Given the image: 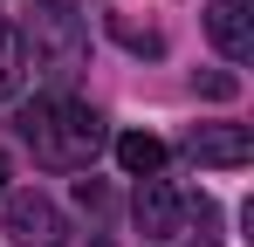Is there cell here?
I'll use <instances>...</instances> for the list:
<instances>
[{"instance_id":"cell-8","label":"cell","mask_w":254,"mask_h":247,"mask_svg":"<svg viewBox=\"0 0 254 247\" xmlns=\"http://www.w3.org/2000/svg\"><path fill=\"white\" fill-rule=\"evenodd\" d=\"M21 82H28V48H21V28L0 14V103L21 96Z\"/></svg>"},{"instance_id":"cell-1","label":"cell","mask_w":254,"mask_h":247,"mask_svg":"<svg viewBox=\"0 0 254 247\" xmlns=\"http://www.w3.org/2000/svg\"><path fill=\"white\" fill-rule=\"evenodd\" d=\"M21 137L35 144V158L42 165H89L96 158V144H103V117L76 103V96H35L28 110H21Z\"/></svg>"},{"instance_id":"cell-11","label":"cell","mask_w":254,"mask_h":247,"mask_svg":"<svg viewBox=\"0 0 254 247\" xmlns=\"http://www.w3.org/2000/svg\"><path fill=\"white\" fill-rule=\"evenodd\" d=\"M0 192H7V151H0Z\"/></svg>"},{"instance_id":"cell-9","label":"cell","mask_w":254,"mask_h":247,"mask_svg":"<svg viewBox=\"0 0 254 247\" xmlns=\"http://www.w3.org/2000/svg\"><path fill=\"white\" fill-rule=\"evenodd\" d=\"M110 35L124 41V48H137V55H165V35H158V28H137L124 14H110Z\"/></svg>"},{"instance_id":"cell-10","label":"cell","mask_w":254,"mask_h":247,"mask_svg":"<svg viewBox=\"0 0 254 247\" xmlns=\"http://www.w3.org/2000/svg\"><path fill=\"white\" fill-rule=\"evenodd\" d=\"M234 89H241V82H234V76H199V96H213V103H227Z\"/></svg>"},{"instance_id":"cell-3","label":"cell","mask_w":254,"mask_h":247,"mask_svg":"<svg viewBox=\"0 0 254 247\" xmlns=\"http://www.w3.org/2000/svg\"><path fill=\"white\" fill-rule=\"evenodd\" d=\"M7 234L21 247H55L62 241V213L42 192H7Z\"/></svg>"},{"instance_id":"cell-2","label":"cell","mask_w":254,"mask_h":247,"mask_svg":"<svg viewBox=\"0 0 254 247\" xmlns=\"http://www.w3.org/2000/svg\"><path fill=\"white\" fill-rule=\"evenodd\" d=\"M21 48L48 62L55 76H76V55H83V14L76 0H35V14L21 21Z\"/></svg>"},{"instance_id":"cell-6","label":"cell","mask_w":254,"mask_h":247,"mask_svg":"<svg viewBox=\"0 0 254 247\" xmlns=\"http://www.w3.org/2000/svg\"><path fill=\"white\" fill-rule=\"evenodd\" d=\"M137 227L144 234H172L179 227V192L165 179H137Z\"/></svg>"},{"instance_id":"cell-5","label":"cell","mask_w":254,"mask_h":247,"mask_svg":"<svg viewBox=\"0 0 254 247\" xmlns=\"http://www.w3.org/2000/svg\"><path fill=\"white\" fill-rule=\"evenodd\" d=\"M206 35H213V48H220V55H234V62H241V55L254 48L248 0H213V7H206Z\"/></svg>"},{"instance_id":"cell-4","label":"cell","mask_w":254,"mask_h":247,"mask_svg":"<svg viewBox=\"0 0 254 247\" xmlns=\"http://www.w3.org/2000/svg\"><path fill=\"white\" fill-rule=\"evenodd\" d=\"M186 151H192L199 165H220V172H234V165H248V158H254V130H248V124H199Z\"/></svg>"},{"instance_id":"cell-7","label":"cell","mask_w":254,"mask_h":247,"mask_svg":"<svg viewBox=\"0 0 254 247\" xmlns=\"http://www.w3.org/2000/svg\"><path fill=\"white\" fill-rule=\"evenodd\" d=\"M117 165H124L130 179H158V165H165V144H158L151 130H124V137H117Z\"/></svg>"}]
</instances>
